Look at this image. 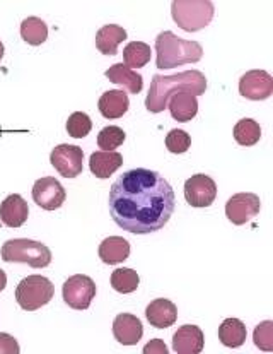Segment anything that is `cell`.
Returning <instances> with one entry per match:
<instances>
[{"label": "cell", "mask_w": 273, "mask_h": 354, "mask_svg": "<svg viewBox=\"0 0 273 354\" xmlns=\"http://www.w3.org/2000/svg\"><path fill=\"white\" fill-rule=\"evenodd\" d=\"M110 214L121 230L150 234L163 230L176 207L174 190L163 175L145 168L125 171L110 190Z\"/></svg>", "instance_id": "1"}, {"label": "cell", "mask_w": 273, "mask_h": 354, "mask_svg": "<svg viewBox=\"0 0 273 354\" xmlns=\"http://www.w3.org/2000/svg\"><path fill=\"white\" fill-rule=\"evenodd\" d=\"M178 91L202 96L207 91V77L200 71H185L174 75L156 74L145 97V108L150 113H161L168 108L170 96Z\"/></svg>", "instance_id": "2"}, {"label": "cell", "mask_w": 273, "mask_h": 354, "mask_svg": "<svg viewBox=\"0 0 273 354\" xmlns=\"http://www.w3.org/2000/svg\"><path fill=\"white\" fill-rule=\"evenodd\" d=\"M203 48L199 41H190L171 31H163L156 38L157 68H174L185 64H196L202 60Z\"/></svg>", "instance_id": "3"}, {"label": "cell", "mask_w": 273, "mask_h": 354, "mask_svg": "<svg viewBox=\"0 0 273 354\" xmlns=\"http://www.w3.org/2000/svg\"><path fill=\"white\" fill-rule=\"evenodd\" d=\"M171 14L174 23L183 31L195 32L212 23L215 7L210 0H174Z\"/></svg>", "instance_id": "4"}, {"label": "cell", "mask_w": 273, "mask_h": 354, "mask_svg": "<svg viewBox=\"0 0 273 354\" xmlns=\"http://www.w3.org/2000/svg\"><path fill=\"white\" fill-rule=\"evenodd\" d=\"M3 262L28 263L34 269H45L52 263V252L41 241L16 238L3 243L2 247Z\"/></svg>", "instance_id": "5"}, {"label": "cell", "mask_w": 273, "mask_h": 354, "mask_svg": "<svg viewBox=\"0 0 273 354\" xmlns=\"http://www.w3.org/2000/svg\"><path fill=\"white\" fill-rule=\"evenodd\" d=\"M55 295V288L50 279L43 276H28L17 284L16 301L26 312H34L48 305Z\"/></svg>", "instance_id": "6"}, {"label": "cell", "mask_w": 273, "mask_h": 354, "mask_svg": "<svg viewBox=\"0 0 273 354\" xmlns=\"http://www.w3.org/2000/svg\"><path fill=\"white\" fill-rule=\"evenodd\" d=\"M63 301L74 310H88L96 296V283L84 274L72 276L63 283Z\"/></svg>", "instance_id": "7"}, {"label": "cell", "mask_w": 273, "mask_h": 354, "mask_svg": "<svg viewBox=\"0 0 273 354\" xmlns=\"http://www.w3.org/2000/svg\"><path fill=\"white\" fill-rule=\"evenodd\" d=\"M50 161L63 178H75L84 168V151L72 144H60L52 151Z\"/></svg>", "instance_id": "8"}, {"label": "cell", "mask_w": 273, "mask_h": 354, "mask_svg": "<svg viewBox=\"0 0 273 354\" xmlns=\"http://www.w3.org/2000/svg\"><path fill=\"white\" fill-rule=\"evenodd\" d=\"M261 209L260 197L256 194H236L225 204V216L232 225H246L253 218H256Z\"/></svg>", "instance_id": "9"}, {"label": "cell", "mask_w": 273, "mask_h": 354, "mask_svg": "<svg viewBox=\"0 0 273 354\" xmlns=\"http://www.w3.org/2000/svg\"><path fill=\"white\" fill-rule=\"evenodd\" d=\"M67 194L62 183L53 176L36 180L33 185V201L45 211H57L65 202Z\"/></svg>", "instance_id": "10"}, {"label": "cell", "mask_w": 273, "mask_h": 354, "mask_svg": "<svg viewBox=\"0 0 273 354\" xmlns=\"http://www.w3.org/2000/svg\"><path fill=\"white\" fill-rule=\"evenodd\" d=\"M217 197V185L208 175H193L185 182V198L192 207H208Z\"/></svg>", "instance_id": "11"}, {"label": "cell", "mask_w": 273, "mask_h": 354, "mask_svg": "<svg viewBox=\"0 0 273 354\" xmlns=\"http://www.w3.org/2000/svg\"><path fill=\"white\" fill-rule=\"evenodd\" d=\"M239 93L246 100L263 101L273 95V77L267 71H250L239 79Z\"/></svg>", "instance_id": "12"}, {"label": "cell", "mask_w": 273, "mask_h": 354, "mask_svg": "<svg viewBox=\"0 0 273 354\" xmlns=\"http://www.w3.org/2000/svg\"><path fill=\"white\" fill-rule=\"evenodd\" d=\"M203 344L205 337L199 325H183L172 335V351L178 354H199Z\"/></svg>", "instance_id": "13"}, {"label": "cell", "mask_w": 273, "mask_h": 354, "mask_svg": "<svg viewBox=\"0 0 273 354\" xmlns=\"http://www.w3.org/2000/svg\"><path fill=\"white\" fill-rule=\"evenodd\" d=\"M113 335L120 344L135 346L143 335V325L132 313H121L113 322Z\"/></svg>", "instance_id": "14"}, {"label": "cell", "mask_w": 273, "mask_h": 354, "mask_svg": "<svg viewBox=\"0 0 273 354\" xmlns=\"http://www.w3.org/2000/svg\"><path fill=\"white\" fill-rule=\"evenodd\" d=\"M30 207L21 195L12 194L0 204V221L9 227H21L28 221Z\"/></svg>", "instance_id": "15"}, {"label": "cell", "mask_w": 273, "mask_h": 354, "mask_svg": "<svg viewBox=\"0 0 273 354\" xmlns=\"http://www.w3.org/2000/svg\"><path fill=\"white\" fill-rule=\"evenodd\" d=\"M145 317L152 327L168 328L174 325L176 320H178V308L170 299L157 298L150 301V305L147 306Z\"/></svg>", "instance_id": "16"}, {"label": "cell", "mask_w": 273, "mask_h": 354, "mask_svg": "<svg viewBox=\"0 0 273 354\" xmlns=\"http://www.w3.org/2000/svg\"><path fill=\"white\" fill-rule=\"evenodd\" d=\"M168 108H170L171 117L176 122H190L199 113V101H196V96H193L192 93L178 91L170 96Z\"/></svg>", "instance_id": "17"}, {"label": "cell", "mask_w": 273, "mask_h": 354, "mask_svg": "<svg viewBox=\"0 0 273 354\" xmlns=\"http://www.w3.org/2000/svg\"><path fill=\"white\" fill-rule=\"evenodd\" d=\"M123 165V156L117 151H98L89 158V168L96 178L106 180Z\"/></svg>", "instance_id": "18"}, {"label": "cell", "mask_w": 273, "mask_h": 354, "mask_svg": "<svg viewBox=\"0 0 273 354\" xmlns=\"http://www.w3.org/2000/svg\"><path fill=\"white\" fill-rule=\"evenodd\" d=\"M128 106H130V100L127 93L121 89H111L99 97V113L108 120L121 118L128 111Z\"/></svg>", "instance_id": "19"}, {"label": "cell", "mask_w": 273, "mask_h": 354, "mask_svg": "<svg viewBox=\"0 0 273 354\" xmlns=\"http://www.w3.org/2000/svg\"><path fill=\"white\" fill-rule=\"evenodd\" d=\"M104 75L110 79V82H113V84L117 86H121V88L127 89L128 93H132V95H139L143 88L142 75H140L139 72L128 68L127 65L123 64L111 65Z\"/></svg>", "instance_id": "20"}, {"label": "cell", "mask_w": 273, "mask_h": 354, "mask_svg": "<svg viewBox=\"0 0 273 354\" xmlns=\"http://www.w3.org/2000/svg\"><path fill=\"white\" fill-rule=\"evenodd\" d=\"M127 39V31L118 24H106L96 32V46L103 55L113 57L118 53V46Z\"/></svg>", "instance_id": "21"}, {"label": "cell", "mask_w": 273, "mask_h": 354, "mask_svg": "<svg viewBox=\"0 0 273 354\" xmlns=\"http://www.w3.org/2000/svg\"><path fill=\"white\" fill-rule=\"evenodd\" d=\"M130 257V243L121 236H110L99 245V259L108 266H114Z\"/></svg>", "instance_id": "22"}, {"label": "cell", "mask_w": 273, "mask_h": 354, "mask_svg": "<svg viewBox=\"0 0 273 354\" xmlns=\"http://www.w3.org/2000/svg\"><path fill=\"white\" fill-rule=\"evenodd\" d=\"M246 325L238 319H225L219 327V339L225 348H239L246 342Z\"/></svg>", "instance_id": "23"}, {"label": "cell", "mask_w": 273, "mask_h": 354, "mask_svg": "<svg viewBox=\"0 0 273 354\" xmlns=\"http://www.w3.org/2000/svg\"><path fill=\"white\" fill-rule=\"evenodd\" d=\"M21 36L31 46H39L48 38V26L39 17H28L21 24Z\"/></svg>", "instance_id": "24"}, {"label": "cell", "mask_w": 273, "mask_h": 354, "mask_svg": "<svg viewBox=\"0 0 273 354\" xmlns=\"http://www.w3.org/2000/svg\"><path fill=\"white\" fill-rule=\"evenodd\" d=\"M150 57H152V50L147 43L142 41L128 43L123 50V60L128 68H142L143 65L150 62Z\"/></svg>", "instance_id": "25"}, {"label": "cell", "mask_w": 273, "mask_h": 354, "mask_svg": "<svg viewBox=\"0 0 273 354\" xmlns=\"http://www.w3.org/2000/svg\"><path fill=\"white\" fill-rule=\"evenodd\" d=\"M234 139L241 146H254L261 139L260 124H256L253 118H243L236 124Z\"/></svg>", "instance_id": "26"}, {"label": "cell", "mask_w": 273, "mask_h": 354, "mask_svg": "<svg viewBox=\"0 0 273 354\" xmlns=\"http://www.w3.org/2000/svg\"><path fill=\"white\" fill-rule=\"evenodd\" d=\"M140 284L139 274L134 269H117L111 274V286L117 292L128 295V292L136 291Z\"/></svg>", "instance_id": "27"}, {"label": "cell", "mask_w": 273, "mask_h": 354, "mask_svg": "<svg viewBox=\"0 0 273 354\" xmlns=\"http://www.w3.org/2000/svg\"><path fill=\"white\" fill-rule=\"evenodd\" d=\"M92 130V120L89 118L88 113H82V111H75L68 117L67 120V132L68 136L74 137V139H84L89 136V132Z\"/></svg>", "instance_id": "28"}, {"label": "cell", "mask_w": 273, "mask_h": 354, "mask_svg": "<svg viewBox=\"0 0 273 354\" xmlns=\"http://www.w3.org/2000/svg\"><path fill=\"white\" fill-rule=\"evenodd\" d=\"M127 139V133L123 132L120 127H104L98 136V146L101 147L103 151H114L121 146Z\"/></svg>", "instance_id": "29"}, {"label": "cell", "mask_w": 273, "mask_h": 354, "mask_svg": "<svg viewBox=\"0 0 273 354\" xmlns=\"http://www.w3.org/2000/svg\"><path fill=\"white\" fill-rule=\"evenodd\" d=\"M190 146H192V137L185 130L174 129L166 136V147L172 154L186 153L190 149Z\"/></svg>", "instance_id": "30"}, {"label": "cell", "mask_w": 273, "mask_h": 354, "mask_svg": "<svg viewBox=\"0 0 273 354\" xmlns=\"http://www.w3.org/2000/svg\"><path fill=\"white\" fill-rule=\"evenodd\" d=\"M254 344L260 348L261 351H273V322L272 320H265L254 328Z\"/></svg>", "instance_id": "31"}, {"label": "cell", "mask_w": 273, "mask_h": 354, "mask_svg": "<svg viewBox=\"0 0 273 354\" xmlns=\"http://www.w3.org/2000/svg\"><path fill=\"white\" fill-rule=\"evenodd\" d=\"M19 344L16 339L9 334L0 332V354H19Z\"/></svg>", "instance_id": "32"}, {"label": "cell", "mask_w": 273, "mask_h": 354, "mask_svg": "<svg viewBox=\"0 0 273 354\" xmlns=\"http://www.w3.org/2000/svg\"><path fill=\"white\" fill-rule=\"evenodd\" d=\"M143 353L145 354H168L170 353V349H168V346L164 344V341H161V339H152V341H150L149 344L143 348Z\"/></svg>", "instance_id": "33"}, {"label": "cell", "mask_w": 273, "mask_h": 354, "mask_svg": "<svg viewBox=\"0 0 273 354\" xmlns=\"http://www.w3.org/2000/svg\"><path fill=\"white\" fill-rule=\"evenodd\" d=\"M6 286H7V276H6V272L0 269V292L6 290Z\"/></svg>", "instance_id": "34"}, {"label": "cell", "mask_w": 273, "mask_h": 354, "mask_svg": "<svg viewBox=\"0 0 273 354\" xmlns=\"http://www.w3.org/2000/svg\"><path fill=\"white\" fill-rule=\"evenodd\" d=\"M3 59V43L0 41V60Z\"/></svg>", "instance_id": "35"}]
</instances>
